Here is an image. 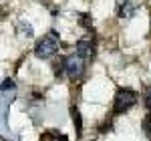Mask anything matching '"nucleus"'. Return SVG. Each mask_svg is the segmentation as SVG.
Segmentation results:
<instances>
[{
  "label": "nucleus",
  "mask_w": 151,
  "mask_h": 141,
  "mask_svg": "<svg viewBox=\"0 0 151 141\" xmlns=\"http://www.w3.org/2000/svg\"><path fill=\"white\" fill-rule=\"evenodd\" d=\"M70 115H73V123H75V129H77V137H81V133H83V119H81L79 109L73 107V109H70Z\"/></svg>",
  "instance_id": "6"
},
{
  "label": "nucleus",
  "mask_w": 151,
  "mask_h": 141,
  "mask_svg": "<svg viewBox=\"0 0 151 141\" xmlns=\"http://www.w3.org/2000/svg\"><path fill=\"white\" fill-rule=\"evenodd\" d=\"M65 73L69 75L70 79H79L85 73V60L79 55H70L65 59Z\"/></svg>",
  "instance_id": "3"
},
{
  "label": "nucleus",
  "mask_w": 151,
  "mask_h": 141,
  "mask_svg": "<svg viewBox=\"0 0 151 141\" xmlns=\"http://www.w3.org/2000/svg\"><path fill=\"white\" fill-rule=\"evenodd\" d=\"M137 12V4L133 0H117V14L121 18H131Z\"/></svg>",
  "instance_id": "4"
},
{
  "label": "nucleus",
  "mask_w": 151,
  "mask_h": 141,
  "mask_svg": "<svg viewBox=\"0 0 151 141\" xmlns=\"http://www.w3.org/2000/svg\"><path fill=\"white\" fill-rule=\"evenodd\" d=\"M18 32H20V36H26V38H32V36H35L32 26H30L28 22H24V20H20V22H18Z\"/></svg>",
  "instance_id": "7"
},
{
  "label": "nucleus",
  "mask_w": 151,
  "mask_h": 141,
  "mask_svg": "<svg viewBox=\"0 0 151 141\" xmlns=\"http://www.w3.org/2000/svg\"><path fill=\"white\" fill-rule=\"evenodd\" d=\"M145 107H147V109H151V89H147V91H145Z\"/></svg>",
  "instance_id": "10"
},
{
  "label": "nucleus",
  "mask_w": 151,
  "mask_h": 141,
  "mask_svg": "<svg viewBox=\"0 0 151 141\" xmlns=\"http://www.w3.org/2000/svg\"><path fill=\"white\" fill-rule=\"evenodd\" d=\"M143 131H145V135H147L149 141H151V113H147L145 119H143Z\"/></svg>",
  "instance_id": "8"
},
{
  "label": "nucleus",
  "mask_w": 151,
  "mask_h": 141,
  "mask_svg": "<svg viewBox=\"0 0 151 141\" xmlns=\"http://www.w3.org/2000/svg\"><path fill=\"white\" fill-rule=\"evenodd\" d=\"M58 50V32L55 30H50L48 35H45L38 42H36L35 47V55L38 59H50V57H55Z\"/></svg>",
  "instance_id": "1"
},
{
  "label": "nucleus",
  "mask_w": 151,
  "mask_h": 141,
  "mask_svg": "<svg viewBox=\"0 0 151 141\" xmlns=\"http://www.w3.org/2000/svg\"><path fill=\"white\" fill-rule=\"evenodd\" d=\"M16 89V85H14V81L12 79H6V81L0 85V93H6V91H14Z\"/></svg>",
  "instance_id": "9"
},
{
  "label": "nucleus",
  "mask_w": 151,
  "mask_h": 141,
  "mask_svg": "<svg viewBox=\"0 0 151 141\" xmlns=\"http://www.w3.org/2000/svg\"><path fill=\"white\" fill-rule=\"evenodd\" d=\"M77 55L81 57L83 60L85 59H93L95 57V45L91 40H87V38H83L77 42Z\"/></svg>",
  "instance_id": "5"
},
{
  "label": "nucleus",
  "mask_w": 151,
  "mask_h": 141,
  "mask_svg": "<svg viewBox=\"0 0 151 141\" xmlns=\"http://www.w3.org/2000/svg\"><path fill=\"white\" fill-rule=\"evenodd\" d=\"M135 103H137V93L131 91V89H121L115 97L113 113H115V115H123V113H127Z\"/></svg>",
  "instance_id": "2"
}]
</instances>
